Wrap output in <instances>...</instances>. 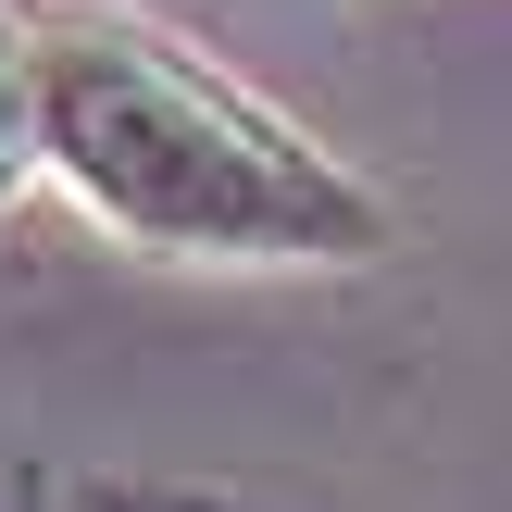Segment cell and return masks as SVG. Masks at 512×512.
<instances>
[{
	"label": "cell",
	"mask_w": 512,
	"mask_h": 512,
	"mask_svg": "<svg viewBox=\"0 0 512 512\" xmlns=\"http://www.w3.org/2000/svg\"><path fill=\"white\" fill-rule=\"evenodd\" d=\"M38 175L150 263H375L388 188L125 0H13Z\"/></svg>",
	"instance_id": "6da1fadb"
},
{
	"label": "cell",
	"mask_w": 512,
	"mask_h": 512,
	"mask_svg": "<svg viewBox=\"0 0 512 512\" xmlns=\"http://www.w3.org/2000/svg\"><path fill=\"white\" fill-rule=\"evenodd\" d=\"M38 175V75H25V25L0 0V200Z\"/></svg>",
	"instance_id": "7a4b0ae2"
}]
</instances>
